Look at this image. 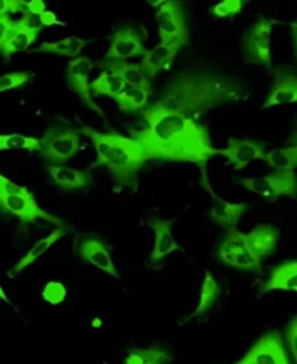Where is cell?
I'll return each instance as SVG.
<instances>
[{"mask_svg":"<svg viewBox=\"0 0 297 364\" xmlns=\"http://www.w3.org/2000/svg\"><path fill=\"white\" fill-rule=\"evenodd\" d=\"M141 114L148 126L132 130L131 138L142 146L148 161L193 164L206 178V164L218 155L206 126L190 117L158 112L148 106Z\"/></svg>","mask_w":297,"mask_h":364,"instance_id":"obj_1","label":"cell"},{"mask_svg":"<svg viewBox=\"0 0 297 364\" xmlns=\"http://www.w3.org/2000/svg\"><path fill=\"white\" fill-rule=\"evenodd\" d=\"M245 84L229 74L204 68L186 70L170 80L160 99L148 107L197 119L219 106L241 99Z\"/></svg>","mask_w":297,"mask_h":364,"instance_id":"obj_2","label":"cell"},{"mask_svg":"<svg viewBox=\"0 0 297 364\" xmlns=\"http://www.w3.org/2000/svg\"><path fill=\"white\" fill-rule=\"evenodd\" d=\"M80 130L92 141L96 149L93 166H106L118 190L134 187L140 171L148 161L142 146L132 138L115 132L102 133L89 126H83Z\"/></svg>","mask_w":297,"mask_h":364,"instance_id":"obj_3","label":"cell"},{"mask_svg":"<svg viewBox=\"0 0 297 364\" xmlns=\"http://www.w3.org/2000/svg\"><path fill=\"white\" fill-rule=\"evenodd\" d=\"M278 240L280 230L273 224H259L248 233L229 230L219 243L218 256L231 267L261 275V262L276 252Z\"/></svg>","mask_w":297,"mask_h":364,"instance_id":"obj_4","label":"cell"},{"mask_svg":"<svg viewBox=\"0 0 297 364\" xmlns=\"http://www.w3.org/2000/svg\"><path fill=\"white\" fill-rule=\"evenodd\" d=\"M0 211L15 215L22 223L29 224L36 220H44L63 229H73L70 224L63 221L61 218L42 210L33 194L22 186L15 184L11 179L0 173Z\"/></svg>","mask_w":297,"mask_h":364,"instance_id":"obj_5","label":"cell"},{"mask_svg":"<svg viewBox=\"0 0 297 364\" xmlns=\"http://www.w3.org/2000/svg\"><path fill=\"white\" fill-rule=\"evenodd\" d=\"M80 133L78 127L70 124L51 126L39 139L41 158L53 165L66 164L81 148Z\"/></svg>","mask_w":297,"mask_h":364,"instance_id":"obj_6","label":"cell"},{"mask_svg":"<svg viewBox=\"0 0 297 364\" xmlns=\"http://www.w3.org/2000/svg\"><path fill=\"white\" fill-rule=\"evenodd\" d=\"M155 22L158 26L161 43L176 45L179 48H183L184 45L189 43L186 11L177 0H167L161 8H158L155 14Z\"/></svg>","mask_w":297,"mask_h":364,"instance_id":"obj_7","label":"cell"},{"mask_svg":"<svg viewBox=\"0 0 297 364\" xmlns=\"http://www.w3.org/2000/svg\"><path fill=\"white\" fill-rule=\"evenodd\" d=\"M277 23L271 18H259L242 35L241 50L246 63L259 65H271V32Z\"/></svg>","mask_w":297,"mask_h":364,"instance_id":"obj_8","label":"cell"},{"mask_svg":"<svg viewBox=\"0 0 297 364\" xmlns=\"http://www.w3.org/2000/svg\"><path fill=\"white\" fill-rule=\"evenodd\" d=\"M239 184L269 203L283 196L297 197V175L294 171H274L263 178H244L239 179Z\"/></svg>","mask_w":297,"mask_h":364,"instance_id":"obj_9","label":"cell"},{"mask_svg":"<svg viewBox=\"0 0 297 364\" xmlns=\"http://www.w3.org/2000/svg\"><path fill=\"white\" fill-rule=\"evenodd\" d=\"M232 364H291V361L281 333L270 330L252 344L241 360Z\"/></svg>","mask_w":297,"mask_h":364,"instance_id":"obj_10","label":"cell"},{"mask_svg":"<svg viewBox=\"0 0 297 364\" xmlns=\"http://www.w3.org/2000/svg\"><path fill=\"white\" fill-rule=\"evenodd\" d=\"M92 70H93V63L88 57L80 55L74 60H70L67 70H66L67 84L73 93H75L78 96L80 102L84 106L89 107L99 116L105 117V112L96 105V102L93 100V96H92V88H90V82H89Z\"/></svg>","mask_w":297,"mask_h":364,"instance_id":"obj_11","label":"cell"},{"mask_svg":"<svg viewBox=\"0 0 297 364\" xmlns=\"http://www.w3.org/2000/svg\"><path fill=\"white\" fill-rule=\"evenodd\" d=\"M145 54L141 32L132 26H122L113 32L105 60L125 61Z\"/></svg>","mask_w":297,"mask_h":364,"instance_id":"obj_12","label":"cell"},{"mask_svg":"<svg viewBox=\"0 0 297 364\" xmlns=\"http://www.w3.org/2000/svg\"><path fill=\"white\" fill-rule=\"evenodd\" d=\"M33 16L28 12H24L19 21H15L12 29L8 33L5 43L0 48V54L4 58H11L16 53L26 51L31 45L36 41L41 29L44 26H38L33 23Z\"/></svg>","mask_w":297,"mask_h":364,"instance_id":"obj_13","label":"cell"},{"mask_svg":"<svg viewBox=\"0 0 297 364\" xmlns=\"http://www.w3.org/2000/svg\"><path fill=\"white\" fill-rule=\"evenodd\" d=\"M266 145L249 141V139H235L229 138L226 148L218 149V155L226 158L234 169L241 171L246 168L251 162L257 159H264L266 156Z\"/></svg>","mask_w":297,"mask_h":364,"instance_id":"obj_14","label":"cell"},{"mask_svg":"<svg viewBox=\"0 0 297 364\" xmlns=\"http://www.w3.org/2000/svg\"><path fill=\"white\" fill-rule=\"evenodd\" d=\"M77 253L83 260L92 263L98 269L108 273V275H110L116 279L120 278L119 273H118V269H116V266L112 260L110 250H109V247H108V245L105 243L103 239H100L98 236L83 237L78 242Z\"/></svg>","mask_w":297,"mask_h":364,"instance_id":"obj_15","label":"cell"},{"mask_svg":"<svg viewBox=\"0 0 297 364\" xmlns=\"http://www.w3.org/2000/svg\"><path fill=\"white\" fill-rule=\"evenodd\" d=\"M174 221H176V218H168V220L150 218L147 221V225L155 235L154 249L148 259L150 264L160 263L164 257H167L168 255H172L173 252L180 249L177 240L174 239V236L172 233V227H173Z\"/></svg>","mask_w":297,"mask_h":364,"instance_id":"obj_16","label":"cell"},{"mask_svg":"<svg viewBox=\"0 0 297 364\" xmlns=\"http://www.w3.org/2000/svg\"><path fill=\"white\" fill-rule=\"evenodd\" d=\"M293 103H297V75L288 70H278L274 75L263 109Z\"/></svg>","mask_w":297,"mask_h":364,"instance_id":"obj_17","label":"cell"},{"mask_svg":"<svg viewBox=\"0 0 297 364\" xmlns=\"http://www.w3.org/2000/svg\"><path fill=\"white\" fill-rule=\"evenodd\" d=\"M47 172L53 186L64 191L86 190L93 184V178L90 173L75 168L64 165H48Z\"/></svg>","mask_w":297,"mask_h":364,"instance_id":"obj_18","label":"cell"},{"mask_svg":"<svg viewBox=\"0 0 297 364\" xmlns=\"http://www.w3.org/2000/svg\"><path fill=\"white\" fill-rule=\"evenodd\" d=\"M210 196H212V207H210V218L215 221L224 230H235L239 223V218L244 215V213L248 210V203H228L219 197L215 196V193L207 187Z\"/></svg>","mask_w":297,"mask_h":364,"instance_id":"obj_19","label":"cell"},{"mask_svg":"<svg viewBox=\"0 0 297 364\" xmlns=\"http://www.w3.org/2000/svg\"><path fill=\"white\" fill-rule=\"evenodd\" d=\"M179 51L180 48L176 45H164L160 42L155 48L147 51L140 63V67L144 74L152 80L158 73L173 65Z\"/></svg>","mask_w":297,"mask_h":364,"instance_id":"obj_20","label":"cell"},{"mask_svg":"<svg viewBox=\"0 0 297 364\" xmlns=\"http://www.w3.org/2000/svg\"><path fill=\"white\" fill-rule=\"evenodd\" d=\"M96 67L100 70H108L115 73L128 87H141L145 90H151V80L144 74L140 64H130L126 61L100 60L96 63Z\"/></svg>","mask_w":297,"mask_h":364,"instance_id":"obj_21","label":"cell"},{"mask_svg":"<svg viewBox=\"0 0 297 364\" xmlns=\"http://www.w3.org/2000/svg\"><path fill=\"white\" fill-rule=\"evenodd\" d=\"M270 291L297 292V260H287L271 270L269 281L263 285L261 294Z\"/></svg>","mask_w":297,"mask_h":364,"instance_id":"obj_22","label":"cell"},{"mask_svg":"<svg viewBox=\"0 0 297 364\" xmlns=\"http://www.w3.org/2000/svg\"><path fill=\"white\" fill-rule=\"evenodd\" d=\"M67 235V229H63V227H57L56 230H53L48 236H46L44 239H41L39 242H36L31 250L8 272V277L9 278H15L16 275L26 269L29 264H32L35 260H38L42 255H44L51 246H54L63 236Z\"/></svg>","mask_w":297,"mask_h":364,"instance_id":"obj_23","label":"cell"},{"mask_svg":"<svg viewBox=\"0 0 297 364\" xmlns=\"http://www.w3.org/2000/svg\"><path fill=\"white\" fill-rule=\"evenodd\" d=\"M89 43V41H84L77 36H70L64 38L57 42H44L36 50H32V53H48V54H56L60 57L66 58H77L84 47Z\"/></svg>","mask_w":297,"mask_h":364,"instance_id":"obj_24","label":"cell"},{"mask_svg":"<svg viewBox=\"0 0 297 364\" xmlns=\"http://www.w3.org/2000/svg\"><path fill=\"white\" fill-rule=\"evenodd\" d=\"M150 96H151V90H145L141 87H128L125 88L119 96L115 97V102L122 112L141 113L142 110L147 109Z\"/></svg>","mask_w":297,"mask_h":364,"instance_id":"obj_25","label":"cell"},{"mask_svg":"<svg viewBox=\"0 0 297 364\" xmlns=\"http://www.w3.org/2000/svg\"><path fill=\"white\" fill-rule=\"evenodd\" d=\"M219 296H221V287L218 285L214 275H212V273L207 270L204 275L203 285H202L199 304L187 320H190V318H199V316H203L204 314H207L212 308H214V305L217 304Z\"/></svg>","mask_w":297,"mask_h":364,"instance_id":"obj_26","label":"cell"},{"mask_svg":"<svg viewBox=\"0 0 297 364\" xmlns=\"http://www.w3.org/2000/svg\"><path fill=\"white\" fill-rule=\"evenodd\" d=\"M172 354L161 346L148 348H132L126 355L125 364H170Z\"/></svg>","mask_w":297,"mask_h":364,"instance_id":"obj_27","label":"cell"},{"mask_svg":"<svg viewBox=\"0 0 297 364\" xmlns=\"http://www.w3.org/2000/svg\"><path fill=\"white\" fill-rule=\"evenodd\" d=\"M90 88L95 96H108L115 99L125 88H128V85H126L123 80L118 77L115 73L103 70L99 74V77L95 81H92Z\"/></svg>","mask_w":297,"mask_h":364,"instance_id":"obj_28","label":"cell"},{"mask_svg":"<svg viewBox=\"0 0 297 364\" xmlns=\"http://www.w3.org/2000/svg\"><path fill=\"white\" fill-rule=\"evenodd\" d=\"M263 161L276 171H294L297 168V145L270 151Z\"/></svg>","mask_w":297,"mask_h":364,"instance_id":"obj_29","label":"cell"},{"mask_svg":"<svg viewBox=\"0 0 297 364\" xmlns=\"http://www.w3.org/2000/svg\"><path fill=\"white\" fill-rule=\"evenodd\" d=\"M25 149L29 152H41L39 139L24 134H0V152L4 151H19Z\"/></svg>","mask_w":297,"mask_h":364,"instance_id":"obj_30","label":"cell"},{"mask_svg":"<svg viewBox=\"0 0 297 364\" xmlns=\"http://www.w3.org/2000/svg\"><path fill=\"white\" fill-rule=\"evenodd\" d=\"M31 73L28 71H16V73H8L0 77V93L2 91L14 90L18 87H22L31 81Z\"/></svg>","mask_w":297,"mask_h":364,"instance_id":"obj_31","label":"cell"},{"mask_svg":"<svg viewBox=\"0 0 297 364\" xmlns=\"http://www.w3.org/2000/svg\"><path fill=\"white\" fill-rule=\"evenodd\" d=\"M67 296V289L60 282H48L42 291V298H44L51 305H60Z\"/></svg>","mask_w":297,"mask_h":364,"instance_id":"obj_32","label":"cell"},{"mask_svg":"<svg viewBox=\"0 0 297 364\" xmlns=\"http://www.w3.org/2000/svg\"><path fill=\"white\" fill-rule=\"evenodd\" d=\"M217 18H232L242 12V2L241 0H224L212 9Z\"/></svg>","mask_w":297,"mask_h":364,"instance_id":"obj_33","label":"cell"},{"mask_svg":"<svg viewBox=\"0 0 297 364\" xmlns=\"http://www.w3.org/2000/svg\"><path fill=\"white\" fill-rule=\"evenodd\" d=\"M284 338L287 341V346H288V350L297 364V315L293 316L291 320L288 321V324L286 326V330H284Z\"/></svg>","mask_w":297,"mask_h":364,"instance_id":"obj_34","label":"cell"},{"mask_svg":"<svg viewBox=\"0 0 297 364\" xmlns=\"http://www.w3.org/2000/svg\"><path fill=\"white\" fill-rule=\"evenodd\" d=\"M25 5L26 2H22V0H0V18L22 11Z\"/></svg>","mask_w":297,"mask_h":364,"instance_id":"obj_35","label":"cell"},{"mask_svg":"<svg viewBox=\"0 0 297 364\" xmlns=\"http://www.w3.org/2000/svg\"><path fill=\"white\" fill-rule=\"evenodd\" d=\"M14 23H15V21H12L9 15L0 18V48H2V45L5 43V41L8 38V33L12 29Z\"/></svg>","mask_w":297,"mask_h":364,"instance_id":"obj_36","label":"cell"},{"mask_svg":"<svg viewBox=\"0 0 297 364\" xmlns=\"http://www.w3.org/2000/svg\"><path fill=\"white\" fill-rule=\"evenodd\" d=\"M25 8H26V12L32 16H41L47 11L46 2H42V0H31V2H26Z\"/></svg>","mask_w":297,"mask_h":364,"instance_id":"obj_37","label":"cell"},{"mask_svg":"<svg viewBox=\"0 0 297 364\" xmlns=\"http://www.w3.org/2000/svg\"><path fill=\"white\" fill-rule=\"evenodd\" d=\"M39 23L41 26H53V25H64V22H60L57 15L54 12H50V11H46L44 14H42L39 16Z\"/></svg>","mask_w":297,"mask_h":364,"instance_id":"obj_38","label":"cell"},{"mask_svg":"<svg viewBox=\"0 0 297 364\" xmlns=\"http://www.w3.org/2000/svg\"><path fill=\"white\" fill-rule=\"evenodd\" d=\"M0 299H4L8 305H12V302H11V299L8 298V295L5 294V291H4V288L2 287H0Z\"/></svg>","mask_w":297,"mask_h":364,"instance_id":"obj_39","label":"cell"},{"mask_svg":"<svg viewBox=\"0 0 297 364\" xmlns=\"http://www.w3.org/2000/svg\"><path fill=\"white\" fill-rule=\"evenodd\" d=\"M293 29H294V33H296V47H297V23L293 25Z\"/></svg>","mask_w":297,"mask_h":364,"instance_id":"obj_40","label":"cell"}]
</instances>
